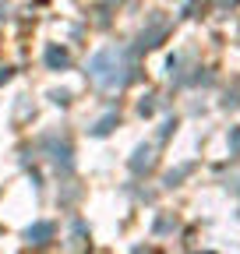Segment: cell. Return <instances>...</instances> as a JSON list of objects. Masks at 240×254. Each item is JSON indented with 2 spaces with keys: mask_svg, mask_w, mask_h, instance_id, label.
I'll list each match as a JSON object with an SVG mask.
<instances>
[{
  "mask_svg": "<svg viewBox=\"0 0 240 254\" xmlns=\"http://www.w3.org/2000/svg\"><path fill=\"white\" fill-rule=\"evenodd\" d=\"M25 237H28V244H36V247L50 244V237H53V222H36V226L25 230Z\"/></svg>",
  "mask_w": 240,
  "mask_h": 254,
  "instance_id": "obj_3",
  "label": "cell"
},
{
  "mask_svg": "<svg viewBox=\"0 0 240 254\" xmlns=\"http://www.w3.org/2000/svg\"><path fill=\"white\" fill-rule=\"evenodd\" d=\"M113 124H117V113H110V117H103V120H99V124L92 127V134H96V138H103V134H110V131H113Z\"/></svg>",
  "mask_w": 240,
  "mask_h": 254,
  "instance_id": "obj_6",
  "label": "cell"
},
{
  "mask_svg": "<svg viewBox=\"0 0 240 254\" xmlns=\"http://www.w3.org/2000/svg\"><path fill=\"white\" fill-rule=\"evenodd\" d=\"M88 78L103 88H124L131 78H134V64H131V53L127 50H103L92 57L88 64Z\"/></svg>",
  "mask_w": 240,
  "mask_h": 254,
  "instance_id": "obj_1",
  "label": "cell"
},
{
  "mask_svg": "<svg viewBox=\"0 0 240 254\" xmlns=\"http://www.w3.org/2000/svg\"><path fill=\"white\" fill-rule=\"evenodd\" d=\"M230 155H240V127H230Z\"/></svg>",
  "mask_w": 240,
  "mask_h": 254,
  "instance_id": "obj_7",
  "label": "cell"
},
{
  "mask_svg": "<svg viewBox=\"0 0 240 254\" xmlns=\"http://www.w3.org/2000/svg\"><path fill=\"white\" fill-rule=\"evenodd\" d=\"M46 64H50L53 71H60V67H67V64H71V57L60 50V46H50V50H46Z\"/></svg>",
  "mask_w": 240,
  "mask_h": 254,
  "instance_id": "obj_5",
  "label": "cell"
},
{
  "mask_svg": "<svg viewBox=\"0 0 240 254\" xmlns=\"http://www.w3.org/2000/svg\"><path fill=\"white\" fill-rule=\"evenodd\" d=\"M152 163H156V159H152V148L141 145V148L134 152V159H131V170H134V173H145V170H152Z\"/></svg>",
  "mask_w": 240,
  "mask_h": 254,
  "instance_id": "obj_4",
  "label": "cell"
},
{
  "mask_svg": "<svg viewBox=\"0 0 240 254\" xmlns=\"http://www.w3.org/2000/svg\"><path fill=\"white\" fill-rule=\"evenodd\" d=\"M166 32H170V21H166L163 14H156V18H152V25H148V28L141 32V43H138V46H141V50H152V46H159V39L166 36Z\"/></svg>",
  "mask_w": 240,
  "mask_h": 254,
  "instance_id": "obj_2",
  "label": "cell"
},
{
  "mask_svg": "<svg viewBox=\"0 0 240 254\" xmlns=\"http://www.w3.org/2000/svg\"><path fill=\"white\" fill-rule=\"evenodd\" d=\"M187 173H191V166H180V170H173V173L166 177V184H177L180 177H187Z\"/></svg>",
  "mask_w": 240,
  "mask_h": 254,
  "instance_id": "obj_8",
  "label": "cell"
}]
</instances>
